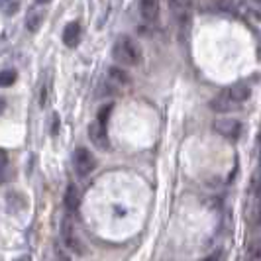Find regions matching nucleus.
I'll return each instance as SVG.
<instances>
[{"label":"nucleus","instance_id":"obj_17","mask_svg":"<svg viewBox=\"0 0 261 261\" xmlns=\"http://www.w3.org/2000/svg\"><path fill=\"white\" fill-rule=\"evenodd\" d=\"M112 108H114L112 105H105L100 110H98V116H96V120H98L100 124H108V118H110V114H112Z\"/></svg>","mask_w":261,"mask_h":261},{"label":"nucleus","instance_id":"obj_23","mask_svg":"<svg viewBox=\"0 0 261 261\" xmlns=\"http://www.w3.org/2000/svg\"><path fill=\"white\" fill-rule=\"evenodd\" d=\"M253 2H255V4H261V0H253Z\"/></svg>","mask_w":261,"mask_h":261},{"label":"nucleus","instance_id":"obj_8","mask_svg":"<svg viewBox=\"0 0 261 261\" xmlns=\"http://www.w3.org/2000/svg\"><path fill=\"white\" fill-rule=\"evenodd\" d=\"M81 34H83V30H81V24H79L77 20L69 22L65 30H63V43H65L67 47H77L79 41H81Z\"/></svg>","mask_w":261,"mask_h":261},{"label":"nucleus","instance_id":"obj_16","mask_svg":"<svg viewBox=\"0 0 261 261\" xmlns=\"http://www.w3.org/2000/svg\"><path fill=\"white\" fill-rule=\"evenodd\" d=\"M8 161H10V157H8V151L0 147V183H2V181H4V177H6Z\"/></svg>","mask_w":261,"mask_h":261},{"label":"nucleus","instance_id":"obj_5","mask_svg":"<svg viewBox=\"0 0 261 261\" xmlns=\"http://www.w3.org/2000/svg\"><path fill=\"white\" fill-rule=\"evenodd\" d=\"M130 83H132L130 75H128L124 69H120V67H110V69H108V75H106V89H110V92L118 91V89H126Z\"/></svg>","mask_w":261,"mask_h":261},{"label":"nucleus","instance_id":"obj_10","mask_svg":"<svg viewBox=\"0 0 261 261\" xmlns=\"http://www.w3.org/2000/svg\"><path fill=\"white\" fill-rule=\"evenodd\" d=\"M228 94H230V98L234 100L236 105H240V102H246L249 96H251V89H249L246 83H236V85H232L228 89Z\"/></svg>","mask_w":261,"mask_h":261},{"label":"nucleus","instance_id":"obj_4","mask_svg":"<svg viewBox=\"0 0 261 261\" xmlns=\"http://www.w3.org/2000/svg\"><path fill=\"white\" fill-rule=\"evenodd\" d=\"M214 130L228 140H236L242 134V124L236 118H220L214 122Z\"/></svg>","mask_w":261,"mask_h":261},{"label":"nucleus","instance_id":"obj_15","mask_svg":"<svg viewBox=\"0 0 261 261\" xmlns=\"http://www.w3.org/2000/svg\"><path fill=\"white\" fill-rule=\"evenodd\" d=\"M18 79V73L14 69H6V71H0V87H12Z\"/></svg>","mask_w":261,"mask_h":261},{"label":"nucleus","instance_id":"obj_22","mask_svg":"<svg viewBox=\"0 0 261 261\" xmlns=\"http://www.w3.org/2000/svg\"><path fill=\"white\" fill-rule=\"evenodd\" d=\"M38 4H47V2H51V0H36Z\"/></svg>","mask_w":261,"mask_h":261},{"label":"nucleus","instance_id":"obj_7","mask_svg":"<svg viewBox=\"0 0 261 261\" xmlns=\"http://www.w3.org/2000/svg\"><path fill=\"white\" fill-rule=\"evenodd\" d=\"M210 108H212L214 112H218V114H226V112L234 110L236 102L232 100V98H230V94H228V91H226V92H220V94H216V96L210 100Z\"/></svg>","mask_w":261,"mask_h":261},{"label":"nucleus","instance_id":"obj_14","mask_svg":"<svg viewBox=\"0 0 261 261\" xmlns=\"http://www.w3.org/2000/svg\"><path fill=\"white\" fill-rule=\"evenodd\" d=\"M248 261H261V240H253V242H249Z\"/></svg>","mask_w":261,"mask_h":261},{"label":"nucleus","instance_id":"obj_6","mask_svg":"<svg viewBox=\"0 0 261 261\" xmlns=\"http://www.w3.org/2000/svg\"><path fill=\"white\" fill-rule=\"evenodd\" d=\"M89 138H91V142L98 149H108L110 147V142H108V132H106V124H100L98 120L96 122H92L91 126H89Z\"/></svg>","mask_w":261,"mask_h":261},{"label":"nucleus","instance_id":"obj_19","mask_svg":"<svg viewBox=\"0 0 261 261\" xmlns=\"http://www.w3.org/2000/svg\"><path fill=\"white\" fill-rule=\"evenodd\" d=\"M57 132H59V116H57V114H53L51 134H53V136H57Z\"/></svg>","mask_w":261,"mask_h":261},{"label":"nucleus","instance_id":"obj_1","mask_svg":"<svg viewBox=\"0 0 261 261\" xmlns=\"http://www.w3.org/2000/svg\"><path fill=\"white\" fill-rule=\"evenodd\" d=\"M112 55L120 65L136 67L142 61V47L132 36H118L114 47H112Z\"/></svg>","mask_w":261,"mask_h":261},{"label":"nucleus","instance_id":"obj_9","mask_svg":"<svg viewBox=\"0 0 261 261\" xmlns=\"http://www.w3.org/2000/svg\"><path fill=\"white\" fill-rule=\"evenodd\" d=\"M140 14L145 22H155L159 18V0H140Z\"/></svg>","mask_w":261,"mask_h":261},{"label":"nucleus","instance_id":"obj_3","mask_svg":"<svg viewBox=\"0 0 261 261\" xmlns=\"http://www.w3.org/2000/svg\"><path fill=\"white\" fill-rule=\"evenodd\" d=\"M61 240H63L65 248L71 249V251H75L77 255H83V253H85V248H83L81 240H79L77 234H75V226H73L69 216L61 222Z\"/></svg>","mask_w":261,"mask_h":261},{"label":"nucleus","instance_id":"obj_11","mask_svg":"<svg viewBox=\"0 0 261 261\" xmlns=\"http://www.w3.org/2000/svg\"><path fill=\"white\" fill-rule=\"evenodd\" d=\"M79 202H81V198H79V191L75 185H69L65 189V208L69 214H75L79 208Z\"/></svg>","mask_w":261,"mask_h":261},{"label":"nucleus","instance_id":"obj_21","mask_svg":"<svg viewBox=\"0 0 261 261\" xmlns=\"http://www.w3.org/2000/svg\"><path fill=\"white\" fill-rule=\"evenodd\" d=\"M4 108H6V100H4V98H2V96H0V114H2V112H4Z\"/></svg>","mask_w":261,"mask_h":261},{"label":"nucleus","instance_id":"obj_18","mask_svg":"<svg viewBox=\"0 0 261 261\" xmlns=\"http://www.w3.org/2000/svg\"><path fill=\"white\" fill-rule=\"evenodd\" d=\"M18 0H10V2H4V12L6 14H14L16 10H18Z\"/></svg>","mask_w":261,"mask_h":261},{"label":"nucleus","instance_id":"obj_12","mask_svg":"<svg viewBox=\"0 0 261 261\" xmlns=\"http://www.w3.org/2000/svg\"><path fill=\"white\" fill-rule=\"evenodd\" d=\"M169 6L173 14L179 18V20H183L189 16V10H191V6H193V0H169Z\"/></svg>","mask_w":261,"mask_h":261},{"label":"nucleus","instance_id":"obj_2","mask_svg":"<svg viewBox=\"0 0 261 261\" xmlns=\"http://www.w3.org/2000/svg\"><path fill=\"white\" fill-rule=\"evenodd\" d=\"M73 165H75L79 177H87L96 167V159L87 147H77L75 153H73Z\"/></svg>","mask_w":261,"mask_h":261},{"label":"nucleus","instance_id":"obj_20","mask_svg":"<svg viewBox=\"0 0 261 261\" xmlns=\"http://www.w3.org/2000/svg\"><path fill=\"white\" fill-rule=\"evenodd\" d=\"M200 261H220V251H214V253H210V255H206L204 259Z\"/></svg>","mask_w":261,"mask_h":261},{"label":"nucleus","instance_id":"obj_13","mask_svg":"<svg viewBox=\"0 0 261 261\" xmlns=\"http://www.w3.org/2000/svg\"><path fill=\"white\" fill-rule=\"evenodd\" d=\"M43 18H45L43 10H32L26 18V28L30 32H38L39 26H41V22H43Z\"/></svg>","mask_w":261,"mask_h":261}]
</instances>
